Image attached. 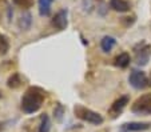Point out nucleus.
I'll return each instance as SVG.
<instances>
[{"mask_svg": "<svg viewBox=\"0 0 151 132\" xmlns=\"http://www.w3.org/2000/svg\"><path fill=\"white\" fill-rule=\"evenodd\" d=\"M44 101V92L37 87H29L22 98V109L26 113H34L40 109Z\"/></svg>", "mask_w": 151, "mask_h": 132, "instance_id": "1", "label": "nucleus"}, {"mask_svg": "<svg viewBox=\"0 0 151 132\" xmlns=\"http://www.w3.org/2000/svg\"><path fill=\"white\" fill-rule=\"evenodd\" d=\"M75 112V116L79 118L80 120L83 121H87L90 124H94V126H100L103 123V118L102 115H99L98 112L92 111L90 108H86V107L80 106V104H76L74 108Z\"/></svg>", "mask_w": 151, "mask_h": 132, "instance_id": "2", "label": "nucleus"}, {"mask_svg": "<svg viewBox=\"0 0 151 132\" xmlns=\"http://www.w3.org/2000/svg\"><path fill=\"white\" fill-rule=\"evenodd\" d=\"M131 111L137 115H151V93L138 98L132 104Z\"/></svg>", "mask_w": 151, "mask_h": 132, "instance_id": "3", "label": "nucleus"}, {"mask_svg": "<svg viewBox=\"0 0 151 132\" xmlns=\"http://www.w3.org/2000/svg\"><path fill=\"white\" fill-rule=\"evenodd\" d=\"M128 81L135 89H143L148 86V79L146 73L139 69H134L128 76Z\"/></svg>", "mask_w": 151, "mask_h": 132, "instance_id": "4", "label": "nucleus"}, {"mask_svg": "<svg viewBox=\"0 0 151 132\" xmlns=\"http://www.w3.org/2000/svg\"><path fill=\"white\" fill-rule=\"evenodd\" d=\"M150 56H151V46L146 44V46H143L139 51H137V55H135V63L140 67L147 66L148 60H150Z\"/></svg>", "mask_w": 151, "mask_h": 132, "instance_id": "5", "label": "nucleus"}, {"mask_svg": "<svg viewBox=\"0 0 151 132\" xmlns=\"http://www.w3.org/2000/svg\"><path fill=\"white\" fill-rule=\"evenodd\" d=\"M52 26L59 31L66 29L68 26V20H67V11L66 9H60L59 12H56L54 17H52Z\"/></svg>", "mask_w": 151, "mask_h": 132, "instance_id": "6", "label": "nucleus"}, {"mask_svg": "<svg viewBox=\"0 0 151 132\" xmlns=\"http://www.w3.org/2000/svg\"><path fill=\"white\" fill-rule=\"evenodd\" d=\"M128 104V96H120L119 99H116V100L112 103L111 108H110V115L112 116V118H116V116H119L120 113L123 112V109L126 108V106Z\"/></svg>", "mask_w": 151, "mask_h": 132, "instance_id": "7", "label": "nucleus"}, {"mask_svg": "<svg viewBox=\"0 0 151 132\" xmlns=\"http://www.w3.org/2000/svg\"><path fill=\"white\" fill-rule=\"evenodd\" d=\"M110 7L116 12L130 11V3L126 0H110Z\"/></svg>", "mask_w": 151, "mask_h": 132, "instance_id": "8", "label": "nucleus"}, {"mask_svg": "<svg viewBox=\"0 0 151 132\" xmlns=\"http://www.w3.org/2000/svg\"><path fill=\"white\" fill-rule=\"evenodd\" d=\"M151 127L150 123H140V121H134V123H127L124 124V129L127 131H132V132H138V131H146Z\"/></svg>", "mask_w": 151, "mask_h": 132, "instance_id": "9", "label": "nucleus"}, {"mask_svg": "<svg viewBox=\"0 0 151 132\" xmlns=\"http://www.w3.org/2000/svg\"><path fill=\"white\" fill-rule=\"evenodd\" d=\"M39 14L42 16H48L51 14V6H52V0H39Z\"/></svg>", "mask_w": 151, "mask_h": 132, "instance_id": "10", "label": "nucleus"}, {"mask_svg": "<svg viewBox=\"0 0 151 132\" xmlns=\"http://www.w3.org/2000/svg\"><path fill=\"white\" fill-rule=\"evenodd\" d=\"M130 61H131L130 55L126 54V52H123V54L118 55L116 58H115V66L119 67V68H126V67H128Z\"/></svg>", "mask_w": 151, "mask_h": 132, "instance_id": "11", "label": "nucleus"}, {"mask_svg": "<svg viewBox=\"0 0 151 132\" xmlns=\"http://www.w3.org/2000/svg\"><path fill=\"white\" fill-rule=\"evenodd\" d=\"M115 43H116V40L112 36H104L102 39V41H100V47H102V49L104 52H110L114 48Z\"/></svg>", "mask_w": 151, "mask_h": 132, "instance_id": "12", "label": "nucleus"}, {"mask_svg": "<svg viewBox=\"0 0 151 132\" xmlns=\"http://www.w3.org/2000/svg\"><path fill=\"white\" fill-rule=\"evenodd\" d=\"M31 23H32V16L29 12H26V14H23L22 16H20L19 19V27L22 29H24V31H27V29L31 27Z\"/></svg>", "mask_w": 151, "mask_h": 132, "instance_id": "13", "label": "nucleus"}, {"mask_svg": "<svg viewBox=\"0 0 151 132\" xmlns=\"http://www.w3.org/2000/svg\"><path fill=\"white\" fill-rule=\"evenodd\" d=\"M51 129V120H50L48 115H42L40 118V124H39V128H37L36 132H50Z\"/></svg>", "mask_w": 151, "mask_h": 132, "instance_id": "14", "label": "nucleus"}, {"mask_svg": "<svg viewBox=\"0 0 151 132\" xmlns=\"http://www.w3.org/2000/svg\"><path fill=\"white\" fill-rule=\"evenodd\" d=\"M20 83H22V80H20V78H19V75L17 73L12 75L11 78L8 79V87L9 88H17V87L20 86Z\"/></svg>", "mask_w": 151, "mask_h": 132, "instance_id": "15", "label": "nucleus"}, {"mask_svg": "<svg viewBox=\"0 0 151 132\" xmlns=\"http://www.w3.org/2000/svg\"><path fill=\"white\" fill-rule=\"evenodd\" d=\"M8 51V40L7 37L0 35V54H6Z\"/></svg>", "mask_w": 151, "mask_h": 132, "instance_id": "16", "label": "nucleus"}, {"mask_svg": "<svg viewBox=\"0 0 151 132\" xmlns=\"http://www.w3.org/2000/svg\"><path fill=\"white\" fill-rule=\"evenodd\" d=\"M14 1L17 4V6L22 7V8H29V7L32 6L31 0H14Z\"/></svg>", "mask_w": 151, "mask_h": 132, "instance_id": "17", "label": "nucleus"}, {"mask_svg": "<svg viewBox=\"0 0 151 132\" xmlns=\"http://www.w3.org/2000/svg\"><path fill=\"white\" fill-rule=\"evenodd\" d=\"M63 111H64V109H63V107L60 106V104H58L56 106V108L54 109V115L56 116V119L58 120H62V115H63Z\"/></svg>", "mask_w": 151, "mask_h": 132, "instance_id": "18", "label": "nucleus"}, {"mask_svg": "<svg viewBox=\"0 0 151 132\" xmlns=\"http://www.w3.org/2000/svg\"><path fill=\"white\" fill-rule=\"evenodd\" d=\"M148 86H151V73H150V78H148Z\"/></svg>", "mask_w": 151, "mask_h": 132, "instance_id": "19", "label": "nucleus"}]
</instances>
